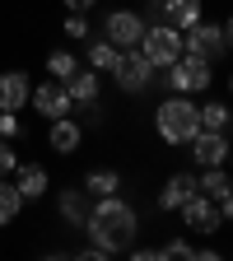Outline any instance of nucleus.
Listing matches in <instances>:
<instances>
[{"label":"nucleus","instance_id":"obj_1","mask_svg":"<svg viewBox=\"0 0 233 261\" xmlns=\"http://www.w3.org/2000/svg\"><path fill=\"white\" fill-rule=\"evenodd\" d=\"M84 228L93 238L89 256H117V252H126L131 243H136L140 215H136L131 201H121V196H98V205L84 215Z\"/></svg>","mask_w":233,"mask_h":261},{"label":"nucleus","instance_id":"obj_2","mask_svg":"<svg viewBox=\"0 0 233 261\" xmlns=\"http://www.w3.org/2000/svg\"><path fill=\"white\" fill-rule=\"evenodd\" d=\"M154 130L163 145H187L196 130H201V108L191 103V93H168L154 108Z\"/></svg>","mask_w":233,"mask_h":261},{"label":"nucleus","instance_id":"obj_3","mask_svg":"<svg viewBox=\"0 0 233 261\" xmlns=\"http://www.w3.org/2000/svg\"><path fill=\"white\" fill-rule=\"evenodd\" d=\"M168 93H205L210 84H215V65L205 61V56H191V51H182L173 65H168Z\"/></svg>","mask_w":233,"mask_h":261},{"label":"nucleus","instance_id":"obj_4","mask_svg":"<svg viewBox=\"0 0 233 261\" xmlns=\"http://www.w3.org/2000/svg\"><path fill=\"white\" fill-rule=\"evenodd\" d=\"M182 51H191V56H205L210 65H219V61L228 56V42H224V23L196 19L191 28H182Z\"/></svg>","mask_w":233,"mask_h":261},{"label":"nucleus","instance_id":"obj_5","mask_svg":"<svg viewBox=\"0 0 233 261\" xmlns=\"http://www.w3.org/2000/svg\"><path fill=\"white\" fill-rule=\"evenodd\" d=\"M140 51L149 56L154 70H168V65L182 56V28H173V23H149L145 38H140Z\"/></svg>","mask_w":233,"mask_h":261},{"label":"nucleus","instance_id":"obj_6","mask_svg":"<svg viewBox=\"0 0 233 261\" xmlns=\"http://www.w3.org/2000/svg\"><path fill=\"white\" fill-rule=\"evenodd\" d=\"M145 14H136V10H112L108 14V23H103V38L117 47V51H136L140 47V38H145Z\"/></svg>","mask_w":233,"mask_h":261},{"label":"nucleus","instance_id":"obj_7","mask_svg":"<svg viewBox=\"0 0 233 261\" xmlns=\"http://www.w3.org/2000/svg\"><path fill=\"white\" fill-rule=\"evenodd\" d=\"M182 224L191 228V233H201V238H219V228H224V210H219V201H210V196L196 191L191 201L182 205Z\"/></svg>","mask_w":233,"mask_h":261},{"label":"nucleus","instance_id":"obj_8","mask_svg":"<svg viewBox=\"0 0 233 261\" xmlns=\"http://www.w3.org/2000/svg\"><path fill=\"white\" fill-rule=\"evenodd\" d=\"M112 80H117V89H121V93H145V89L154 84V65H149V56H145L140 47H136V51H121Z\"/></svg>","mask_w":233,"mask_h":261},{"label":"nucleus","instance_id":"obj_9","mask_svg":"<svg viewBox=\"0 0 233 261\" xmlns=\"http://www.w3.org/2000/svg\"><path fill=\"white\" fill-rule=\"evenodd\" d=\"M187 145H191V159L201 163V168H219V163H228V130H196Z\"/></svg>","mask_w":233,"mask_h":261},{"label":"nucleus","instance_id":"obj_10","mask_svg":"<svg viewBox=\"0 0 233 261\" xmlns=\"http://www.w3.org/2000/svg\"><path fill=\"white\" fill-rule=\"evenodd\" d=\"M65 93H70V112H84V108H98L103 98V75L98 70H75L70 80H61Z\"/></svg>","mask_w":233,"mask_h":261},{"label":"nucleus","instance_id":"obj_11","mask_svg":"<svg viewBox=\"0 0 233 261\" xmlns=\"http://www.w3.org/2000/svg\"><path fill=\"white\" fill-rule=\"evenodd\" d=\"M28 98H33V108H38L42 117H70V93H65V84H61V80L38 84Z\"/></svg>","mask_w":233,"mask_h":261},{"label":"nucleus","instance_id":"obj_12","mask_svg":"<svg viewBox=\"0 0 233 261\" xmlns=\"http://www.w3.org/2000/svg\"><path fill=\"white\" fill-rule=\"evenodd\" d=\"M14 187H19L23 201H38V196H47L51 177H47L42 163H19V168H14Z\"/></svg>","mask_w":233,"mask_h":261},{"label":"nucleus","instance_id":"obj_13","mask_svg":"<svg viewBox=\"0 0 233 261\" xmlns=\"http://www.w3.org/2000/svg\"><path fill=\"white\" fill-rule=\"evenodd\" d=\"M191 196H196V177L191 173H173L163 182V191H159V210H182Z\"/></svg>","mask_w":233,"mask_h":261},{"label":"nucleus","instance_id":"obj_14","mask_svg":"<svg viewBox=\"0 0 233 261\" xmlns=\"http://www.w3.org/2000/svg\"><path fill=\"white\" fill-rule=\"evenodd\" d=\"M51 149L65 159V154H75L80 149V140H84V130H80V121H70V117H51Z\"/></svg>","mask_w":233,"mask_h":261},{"label":"nucleus","instance_id":"obj_15","mask_svg":"<svg viewBox=\"0 0 233 261\" xmlns=\"http://www.w3.org/2000/svg\"><path fill=\"white\" fill-rule=\"evenodd\" d=\"M28 75L23 70H5L0 75V108H10V112H19L23 103H28Z\"/></svg>","mask_w":233,"mask_h":261},{"label":"nucleus","instance_id":"obj_16","mask_svg":"<svg viewBox=\"0 0 233 261\" xmlns=\"http://www.w3.org/2000/svg\"><path fill=\"white\" fill-rule=\"evenodd\" d=\"M201 10H205L201 0H163V23H173V28H191L196 19H205Z\"/></svg>","mask_w":233,"mask_h":261},{"label":"nucleus","instance_id":"obj_17","mask_svg":"<svg viewBox=\"0 0 233 261\" xmlns=\"http://www.w3.org/2000/svg\"><path fill=\"white\" fill-rule=\"evenodd\" d=\"M121 191V173H112V168H93L89 177H84V196H117Z\"/></svg>","mask_w":233,"mask_h":261},{"label":"nucleus","instance_id":"obj_18","mask_svg":"<svg viewBox=\"0 0 233 261\" xmlns=\"http://www.w3.org/2000/svg\"><path fill=\"white\" fill-rule=\"evenodd\" d=\"M228 187H233V177L224 173V163H219V168H205L201 177H196V191H201V196H210V201H224V196H228Z\"/></svg>","mask_w":233,"mask_h":261},{"label":"nucleus","instance_id":"obj_19","mask_svg":"<svg viewBox=\"0 0 233 261\" xmlns=\"http://www.w3.org/2000/svg\"><path fill=\"white\" fill-rule=\"evenodd\" d=\"M84 56H89V70H98V75H103V70L112 75V70H117V61H121V51H117V47H112L108 38L89 42V51H84Z\"/></svg>","mask_w":233,"mask_h":261},{"label":"nucleus","instance_id":"obj_20","mask_svg":"<svg viewBox=\"0 0 233 261\" xmlns=\"http://www.w3.org/2000/svg\"><path fill=\"white\" fill-rule=\"evenodd\" d=\"M228 126H233V108L219 103V98H210L201 108V130H228Z\"/></svg>","mask_w":233,"mask_h":261},{"label":"nucleus","instance_id":"obj_21","mask_svg":"<svg viewBox=\"0 0 233 261\" xmlns=\"http://www.w3.org/2000/svg\"><path fill=\"white\" fill-rule=\"evenodd\" d=\"M19 205H23V196H19V187L0 177V224H14V219H19Z\"/></svg>","mask_w":233,"mask_h":261},{"label":"nucleus","instance_id":"obj_22","mask_svg":"<svg viewBox=\"0 0 233 261\" xmlns=\"http://www.w3.org/2000/svg\"><path fill=\"white\" fill-rule=\"evenodd\" d=\"M47 70H51V80H70V75L80 70V61H75V51H65V47H61V51L47 56Z\"/></svg>","mask_w":233,"mask_h":261},{"label":"nucleus","instance_id":"obj_23","mask_svg":"<svg viewBox=\"0 0 233 261\" xmlns=\"http://www.w3.org/2000/svg\"><path fill=\"white\" fill-rule=\"evenodd\" d=\"M89 205H84V191H61V219H70V224H84Z\"/></svg>","mask_w":233,"mask_h":261},{"label":"nucleus","instance_id":"obj_24","mask_svg":"<svg viewBox=\"0 0 233 261\" xmlns=\"http://www.w3.org/2000/svg\"><path fill=\"white\" fill-rule=\"evenodd\" d=\"M191 256H196V247H191L187 238H173V243L159 247V261H191Z\"/></svg>","mask_w":233,"mask_h":261},{"label":"nucleus","instance_id":"obj_25","mask_svg":"<svg viewBox=\"0 0 233 261\" xmlns=\"http://www.w3.org/2000/svg\"><path fill=\"white\" fill-rule=\"evenodd\" d=\"M65 38H75V42H80V38H89V19H84V14H75V10H65Z\"/></svg>","mask_w":233,"mask_h":261},{"label":"nucleus","instance_id":"obj_26","mask_svg":"<svg viewBox=\"0 0 233 261\" xmlns=\"http://www.w3.org/2000/svg\"><path fill=\"white\" fill-rule=\"evenodd\" d=\"M19 168V154H14V145L10 140H0V177H10Z\"/></svg>","mask_w":233,"mask_h":261},{"label":"nucleus","instance_id":"obj_27","mask_svg":"<svg viewBox=\"0 0 233 261\" xmlns=\"http://www.w3.org/2000/svg\"><path fill=\"white\" fill-rule=\"evenodd\" d=\"M0 136H19V112H10V108H0Z\"/></svg>","mask_w":233,"mask_h":261},{"label":"nucleus","instance_id":"obj_28","mask_svg":"<svg viewBox=\"0 0 233 261\" xmlns=\"http://www.w3.org/2000/svg\"><path fill=\"white\" fill-rule=\"evenodd\" d=\"M61 5H65V10H75V14H89V10H93V0H61Z\"/></svg>","mask_w":233,"mask_h":261},{"label":"nucleus","instance_id":"obj_29","mask_svg":"<svg viewBox=\"0 0 233 261\" xmlns=\"http://www.w3.org/2000/svg\"><path fill=\"white\" fill-rule=\"evenodd\" d=\"M136 261H159V247H136Z\"/></svg>","mask_w":233,"mask_h":261},{"label":"nucleus","instance_id":"obj_30","mask_svg":"<svg viewBox=\"0 0 233 261\" xmlns=\"http://www.w3.org/2000/svg\"><path fill=\"white\" fill-rule=\"evenodd\" d=\"M219 210H224V219H233V187H228V196L219 201Z\"/></svg>","mask_w":233,"mask_h":261},{"label":"nucleus","instance_id":"obj_31","mask_svg":"<svg viewBox=\"0 0 233 261\" xmlns=\"http://www.w3.org/2000/svg\"><path fill=\"white\" fill-rule=\"evenodd\" d=\"M224 42H228V51H233V14H228V23H224Z\"/></svg>","mask_w":233,"mask_h":261},{"label":"nucleus","instance_id":"obj_32","mask_svg":"<svg viewBox=\"0 0 233 261\" xmlns=\"http://www.w3.org/2000/svg\"><path fill=\"white\" fill-rule=\"evenodd\" d=\"M228 168H233V145H228Z\"/></svg>","mask_w":233,"mask_h":261},{"label":"nucleus","instance_id":"obj_33","mask_svg":"<svg viewBox=\"0 0 233 261\" xmlns=\"http://www.w3.org/2000/svg\"><path fill=\"white\" fill-rule=\"evenodd\" d=\"M228 98H233V75H228Z\"/></svg>","mask_w":233,"mask_h":261}]
</instances>
